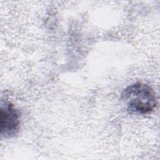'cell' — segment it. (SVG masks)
I'll return each instance as SVG.
<instances>
[{
    "label": "cell",
    "instance_id": "7a4b0ae2",
    "mask_svg": "<svg viewBox=\"0 0 160 160\" xmlns=\"http://www.w3.org/2000/svg\"><path fill=\"white\" fill-rule=\"evenodd\" d=\"M0 120L1 135L11 137L17 134L19 128V117L17 110L10 102L2 103Z\"/></svg>",
    "mask_w": 160,
    "mask_h": 160
},
{
    "label": "cell",
    "instance_id": "6da1fadb",
    "mask_svg": "<svg viewBox=\"0 0 160 160\" xmlns=\"http://www.w3.org/2000/svg\"><path fill=\"white\" fill-rule=\"evenodd\" d=\"M121 99L129 111L139 114L151 112L157 104L153 89L141 82H136L126 88L122 93Z\"/></svg>",
    "mask_w": 160,
    "mask_h": 160
}]
</instances>
